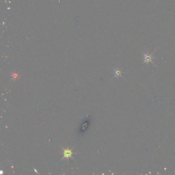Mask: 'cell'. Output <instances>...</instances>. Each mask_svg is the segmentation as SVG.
Listing matches in <instances>:
<instances>
[{"label":"cell","mask_w":175,"mask_h":175,"mask_svg":"<svg viewBox=\"0 0 175 175\" xmlns=\"http://www.w3.org/2000/svg\"><path fill=\"white\" fill-rule=\"evenodd\" d=\"M157 49H158V48H156V49H155L154 51L151 54V55L148 54H146V53H144V52H143V51H142L141 50V52H142V54H143V55H144V62L142 64H145V63L148 64L150 62H151L153 65H154V66H155V67H157V66L155 65V64L152 62V59H156L154 57V56H153V55H154V54L155 53V52L156 51V50H157Z\"/></svg>","instance_id":"obj_1"},{"label":"cell","mask_w":175,"mask_h":175,"mask_svg":"<svg viewBox=\"0 0 175 175\" xmlns=\"http://www.w3.org/2000/svg\"><path fill=\"white\" fill-rule=\"evenodd\" d=\"M61 147L62 148L63 150V158L61 159V161H62V160H63L65 158H66L67 160L68 159V158H72L74 161H75V159H74V158H73V157H72V155L73 154H77V153H75V152H73L72 151V150L73 149V148H72L71 150L69 149L68 148H67V149H64V148L63 147H62V146H61Z\"/></svg>","instance_id":"obj_2"},{"label":"cell","mask_w":175,"mask_h":175,"mask_svg":"<svg viewBox=\"0 0 175 175\" xmlns=\"http://www.w3.org/2000/svg\"><path fill=\"white\" fill-rule=\"evenodd\" d=\"M113 70H114V71H115V73H116V75H115L114 77H113V78H116V77H118L119 76H121L122 78L124 79V78H123V77H122V72L120 71V70L119 69V68H113ZM124 80H125V79H124Z\"/></svg>","instance_id":"obj_3"},{"label":"cell","mask_w":175,"mask_h":175,"mask_svg":"<svg viewBox=\"0 0 175 175\" xmlns=\"http://www.w3.org/2000/svg\"><path fill=\"white\" fill-rule=\"evenodd\" d=\"M11 76L12 78V79H14V80L17 79L19 77V75L17 73H13V72H11Z\"/></svg>","instance_id":"obj_4"},{"label":"cell","mask_w":175,"mask_h":175,"mask_svg":"<svg viewBox=\"0 0 175 175\" xmlns=\"http://www.w3.org/2000/svg\"><path fill=\"white\" fill-rule=\"evenodd\" d=\"M34 170H35V172H36V173H38V172H37V170H36V169H34Z\"/></svg>","instance_id":"obj_5"}]
</instances>
